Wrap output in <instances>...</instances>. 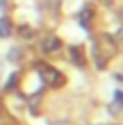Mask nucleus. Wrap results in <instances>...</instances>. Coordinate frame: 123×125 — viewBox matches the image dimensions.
<instances>
[{
  "label": "nucleus",
  "mask_w": 123,
  "mask_h": 125,
  "mask_svg": "<svg viewBox=\"0 0 123 125\" xmlns=\"http://www.w3.org/2000/svg\"><path fill=\"white\" fill-rule=\"evenodd\" d=\"M39 73H41V75H46L48 77V82H53V84H59V73H57V71H53V68H50V66H39Z\"/></svg>",
  "instance_id": "obj_1"
},
{
  "label": "nucleus",
  "mask_w": 123,
  "mask_h": 125,
  "mask_svg": "<svg viewBox=\"0 0 123 125\" xmlns=\"http://www.w3.org/2000/svg\"><path fill=\"white\" fill-rule=\"evenodd\" d=\"M41 50H43V52H55V50H59V39L48 36V39L41 43Z\"/></svg>",
  "instance_id": "obj_2"
},
{
  "label": "nucleus",
  "mask_w": 123,
  "mask_h": 125,
  "mask_svg": "<svg viewBox=\"0 0 123 125\" xmlns=\"http://www.w3.org/2000/svg\"><path fill=\"white\" fill-rule=\"evenodd\" d=\"M11 34V23L7 18H0V36H9Z\"/></svg>",
  "instance_id": "obj_3"
},
{
  "label": "nucleus",
  "mask_w": 123,
  "mask_h": 125,
  "mask_svg": "<svg viewBox=\"0 0 123 125\" xmlns=\"http://www.w3.org/2000/svg\"><path fill=\"white\" fill-rule=\"evenodd\" d=\"M89 18H91V11H89V9H84V11H82V16H80L82 27H89Z\"/></svg>",
  "instance_id": "obj_4"
},
{
  "label": "nucleus",
  "mask_w": 123,
  "mask_h": 125,
  "mask_svg": "<svg viewBox=\"0 0 123 125\" xmlns=\"http://www.w3.org/2000/svg\"><path fill=\"white\" fill-rule=\"evenodd\" d=\"M114 98H116V100L121 102V105H123V93H116V95H114Z\"/></svg>",
  "instance_id": "obj_5"
},
{
  "label": "nucleus",
  "mask_w": 123,
  "mask_h": 125,
  "mask_svg": "<svg viewBox=\"0 0 123 125\" xmlns=\"http://www.w3.org/2000/svg\"><path fill=\"white\" fill-rule=\"evenodd\" d=\"M55 125H71V123H68V121H64V123H55Z\"/></svg>",
  "instance_id": "obj_6"
}]
</instances>
